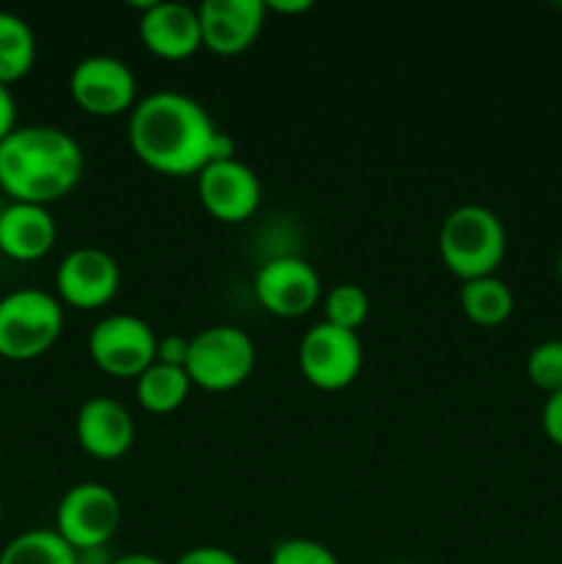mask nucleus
Instances as JSON below:
<instances>
[{
	"instance_id": "f257e3e1",
	"label": "nucleus",
	"mask_w": 562,
	"mask_h": 564,
	"mask_svg": "<svg viewBox=\"0 0 562 564\" xmlns=\"http://www.w3.org/2000/svg\"><path fill=\"white\" fill-rule=\"evenodd\" d=\"M127 141L147 169L165 176H198L215 160L237 158L235 141L215 127L204 105L171 88L138 99Z\"/></svg>"
},
{
	"instance_id": "f03ea898",
	"label": "nucleus",
	"mask_w": 562,
	"mask_h": 564,
	"mask_svg": "<svg viewBox=\"0 0 562 564\" xmlns=\"http://www.w3.org/2000/svg\"><path fill=\"white\" fill-rule=\"evenodd\" d=\"M83 169L80 143L58 127H17L0 143V191L11 202L50 207L75 191Z\"/></svg>"
},
{
	"instance_id": "7ed1b4c3",
	"label": "nucleus",
	"mask_w": 562,
	"mask_h": 564,
	"mask_svg": "<svg viewBox=\"0 0 562 564\" xmlns=\"http://www.w3.org/2000/svg\"><path fill=\"white\" fill-rule=\"evenodd\" d=\"M439 253L441 262L461 279V284L496 275L507 253L505 224L483 204H461L441 224Z\"/></svg>"
},
{
	"instance_id": "20e7f679",
	"label": "nucleus",
	"mask_w": 562,
	"mask_h": 564,
	"mask_svg": "<svg viewBox=\"0 0 562 564\" xmlns=\"http://www.w3.org/2000/svg\"><path fill=\"white\" fill-rule=\"evenodd\" d=\"M64 330V308L44 290H14L0 297V358L33 361L53 350Z\"/></svg>"
},
{
	"instance_id": "39448f33",
	"label": "nucleus",
	"mask_w": 562,
	"mask_h": 564,
	"mask_svg": "<svg viewBox=\"0 0 562 564\" xmlns=\"http://www.w3.org/2000/svg\"><path fill=\"white\" fill-rule=\"evenodd\" d=\"M257 367L253 339L237 325H209L191 339L187 378L204 391H231L246 383Z\"/></svg>"
},
{
	"instance_id": "423d86ee",
	"label": "nucleus",
	"mask_w": 562,
	"mask_h": 564,
	"mask_svg": "<svg viewBox=\"0 0 562 564\" xmlns=\"http://www.w3.org/2000/svg\"><path fill=\"white\" fill-rule=\"evenodd\" d=\"M158 339L147 319L108 314L88 334V356L110 378L138 380L158 361Z\"/></svg>"
},
{
	"instance_id": "0eeeda50",
	"label": "nucleus",
	"mask_w": 562,
	"mask_h": 564,
	"mask_svg": "<svg viewBox=\"0 0 562 564\" xmlns=\"http://www.w3.org/2000/svg\"><path fill=\"white\" fill-rule=\"evenodd\" d=\"M121 527L119 496L99 482H80L66 490L55 510V532L77 551H102Z\"/></svg>"
},
{
	"instance_id": "6e6552de",
	"label": "nucleus",
	"mask_w": 562,
	"mask_h": 564,
	"mask_svg": "<svg viewBox=\"0 0 562 564\" xmlns=\"http://www.w3.org/2000/svg\"><path fill=\"white\" fill-rule=\"evenodd\" d=\"M364 364L361 339L353 330L317 323L303 334L298 345L301 375L320 391H342L358 378Z\"/></svg>"
},
{
	"instance_id": "1a4fd4ad",
	"label": "nucleus",
	"mask_w": 562,
	"mask_h": 564,
	"mask_svg": "<svg viewBox=\"0 0 562 564\" xmlns=\"http://www.w3.org/2000/svg\"><path fill=\"white\" fill-rule=\"evenodd\" d=\"M69 94L80 110L99 119L130 113L138 105V83L130 66L114 55H88L69 75Z\"/></svg>"
},
{
	"instance_id": "9d476101",
	"label": "nucleus",
	"mask_w": 562,
	"mask_h": 564,
	"mask_svg": "<svg viewBox=\"0 0 562 564\" xmlns=\"http://www.w3.org/2000/svg\"><path fill=\"white\" fill-rule=\"evenodd\" d=\"M253 295L273 317L295 319L323 301V284L306 259L275 257L268 259L253 275Z\"/></svg>"
},
{
	"instance_id": "9b49d317",
	"label": "nucleus",
	"mask_w": 562,
	"mask_h": 564,
	"mask_svg": "<svg viewBox=\"0 0 562 564\" xmlns=\"http://www.w3.org/2000/svg\"><path fill=\"white\" fill-rule=\"evenodd\" d=\"M121 284L119 262L108 251L94 246L75 248L61 259L55 270V292L58 301L72 308H94L108 306L116 297Z\"/></svg>"
},
{
	"instance_id": "f8f14e48",
	"label": "nucleus",
	"mask_w": 562,
	"mask_h": 564,
	"mask_svg": "<svg viewBox=\"0 0 562 564\" xmlns=\"http://www.w3.org/2000/svg\"><path fill=\"white\" fill-rule=\"evenodd\" d=\"M202 207L220 224H242L262 202V185L253 169L242 160H215L196 176Z\"/></svg>"
},
{
	"instance_id": "ddd939ff",
	"label": "nucleus",
	"mask_w": 562,
	"mask_h": 564,
	"mask_svg": "<svg viewBox=\"0 0 562 564\" xmlns=\"http://www.w3.org/2000/svg\"><path fill=\"white\" fill-rule=\"evenodd\" d=\"M138 36L152 55L163 61H185L204 47L198 6L180 0H149L141 3Z\"/></svg>"
},
{
	"instance_id": "4468645a",
	"label": "nucleus",
	"mask_w": 562,
	"mask_h": 564,
	"mask_svg": "<svg viewBox=\"0 0 562 564\" xmlns=\"http://www.w3.org/2000/svg\"><path fill=\"white\" fill-rule=\"evenodd\" d=\"M202 44L215 55H240L262 33L264 0H204L198 6Z\"/></svg>"
},
{
	"instance_id": "2eb2a0df",
	"label": "nucleus",
	"mask_w": 562,
	"mask_h": 564,
	"mask_svg": "<svg viewBox=\"0 0 562 564\" xmlns=\"http://www.w3.org/2000/svg\"><path fill=\"white\" fill-rule=\"evenodd\" d=\"M75 435L88 457L110 463L130 452L136 441V422L114 397H91L77 411Z\"/></svg>"
},
{
	"instance_id": "dca6fc26",
	"label": "nucleus",
	"mask_w": 562,
	"mask_h": 564,
	"mask_svg": "<svg viewBox=\"0 0 562 564\" xmlns=\"http://www.w3.org/2000/svg\"><path fill=\"white\" fill-rule=\"evenodd\" d=\"M58 240V226L47 207L11 202L0 215V253L14 262H36L47 257Z\"/></svg>"
},
{
	"instance_id": "f3484780",
	"label": "nucleus",
	"mask_w": 562,
	"mask_h": 564,
	"mask_svg": "<svg viewBox=\"0 0 562 564\" xmlns=\"http://www.w3.org/2000/svg\"><path fill=\"white\" fill-rule=\"evenodd\" d=\"M461 308L474 325L483 328H496L507 323L516 308V297L507 281L499 275H483V279L463 281L461 284Z\"/></svg>"
},
{
	"instance_id": "a211bd4d",
	"label": "nucleus",
	"mask_w": 562,
	"mask_h": 564,
	"mask_svg": "<svg viewBox=\"0 0 562 564\" xmlns=\"http://www.w3.org/2000/svg\"><path fill=\"white\" fill-rule=\"evenodd\" d=\"M191 389L193 383L185 369L165 367V364L158 361L136 380L138 402H141L143 411L154 413V416L180 411L187 397H191Z\"/></svg>"
},
{
	"instance_id": "6ab92c4d",
	"label": "nucleus",
	"mask_w": 562,
	"mask_h": 564,
	"mask_svg": "<svg viewBox=\"0 0 562 564\" xmlns=\"http://www.w3.org/2000/svg\"><path fill=\"white\" fill-rule=\"evenodd\" d=\"M36 61V36L22 17L0 11V83L22 80Z\"/></svg>"
},
{
	"instance_id": "aec40b11",
	"label": "nucleus",
	"mask_w": 562,
	"mask_h": 564,
	"mask_svg": "<svg viewBox=\"0 0 562 564\" xmlns=\"http://www.w3.org/2000/svg\"><path fill=\"white\" fill-rule=\"evenodd\" d=\"M0 564H80V560L55 529H28L0 551Z\"/></svg>"
},
{
	"instance_id": "412c9836",
	"label": "nucleus",
	"mask_w": 562,
	"mask_h": 564,
	"mask_svg": "<svg viewBox=\"0 0 562 564\" xmlns=\"http://www.w3.org/2000/svg\"><path fill=\"white\" fill-rule=\"evenodd\" d=\"M369 306H372V303H369V295L364 286L336 284L331 286L323 297V323L356 334V330L367 323Z\"/></svg>"
},
{
	"instance_id": "4be33fe9",
	"label": "nucleus",
	"mask_w": 562,
	"mask_h": 564,
	"mask_svg": "<svg viewBox=\"0 0 562 564\" xmlns=\"http://www.w3.org/2000/svg\"><path fill=\"white\" fill-rule=\"evenodd\" d=\"M527 375L545 397L562 391V339H545L527 356Z\"/></svg>"
},
{
	"instance_id": "5701e85b",
	"label": "nucleus",
	"mask_w": 562,
	"mask_h": 564,
	"mask_svg": "<svg viewBox=\"0 0 562 564\" xmlns=\"http://www.w3.org/2000/svg\"><path fill=\"white\" fill-rule=\"evenodd\" d=\"M268 564H342L328 545L309 538L281 540L270 551Z\"/></svg>"
},
{
	"instance_id": "b1692460",
	"label": "nucleus",
	"mask_w": 562,
	"mask_h": 564,
	"mask_svg": "<svg viewBox=\"0 0 562 564\" xmlns=\"http://www.w3.org/2000/svg\"><path fill=\"white\" fill-rule=\"evenodd\" d=\"M187 356H191V339L180 334H171L158 339V364L165 367H187Z\"/></svg>"
},
{
	"instance_id": "393cba45",
	"label": "nucleus",
	"mask_w": 562,
	"mask_h": 564,
	"mask_svg": "<svg viewBox=\"0 0 562 564\" xmlns=\"http://www.w3.org/2000/svg\"><path fill=\"white\" fill-rule=\"evenodd\" d=\"M540 424H543L545 438L562 449V391L545 397L543 411H540Z\"/></svg>"
},
{
	"instance_id": "a878e982",
	"label": "nucleus",
	"mask_w": 562,
	"mask_h": 564,
	"mask_svg": "<svg viewBox=\"0 0 562 564\" xmlns=\"http://www.w3.org/2000/svg\"><path fill=\"white\" fill-rule=\"evenodd\" d=\"M174 564H242L231 551L220 549V545H196V549L185 551Z\"/></svg>"
},
{
	"instance_id": "bb28decb",
	"label": "nucleus",
	"mask_w": 562,
	"mask_h": 564,
	"mask_svg": "<svg viewBox=\"0 0 562 564\" xmlns=\"http://www.w3.org/2000/svg\"><path fill=\"white\" fill-rule=\"evenodd\" d=\"M17 130V102L9 86L0 83V143Z\"/></svg>"
},
{
	"instance_id": "cd10ccee",
	"label": "nucleus",
	"mask_w": 562,
	"mask_h": 564,
	"mask_svg": "<svg viewBox=\"0 0 562 564\" xmlns=\"http://www.w3.org/2000/svg\"><path fill=\"white\" fill-rule=\"evenodd\" d=\"M312 6V0H270V3H264V9L275 11V14H303Z\"/></svg>"
},
{
	"instance_id": "c85d7f7f",
	"label": "nucleus",
	"mask_w": 562,
	"mask_h": 564,
	"mask_svg": "<svg viewBox=\"0 0 562 564\" xmlns=\"http://www.w3.org/2000/svg\"><path fill=\"white\" fill-rule=\"evenodd\" d=\"M110 564H165V562L152 554H143V551H132V554L119 556V560H114Z\"/></svg>"
},
{
	"instance_id": "c756f323",
	"label": "nucleus",
	"mask_w": 562,
	"mask_h": 564,
	"mask_svg": "<svg viewBox=\"0 0 562 564\" xmlns=\"http://www.w3.org/2000/svg\"><path fill=\"white\" fill-rule=\"evenodd\" d=\"M0 523H3V501H0Z\"/></svg>"
},
{
	"instance_id": "7c9ffc66",
	"label": "nucleus",
	"mask_w": 562,
	"mask_h": 564,
	"mask_svg": "<svg viewBox=\"0 0 562 564\" xmlns=\"http://www.w3.org/2000/svg\"><path fill=\"white\" fill-rule=\"evenodd\" d=\"M3 207H6V204H3V198H0V215H3Z\"/></svg>"
},
{
	"instance_id": "2f4dec72",
	"label": "nucleus",
	"mask_w": 562,
	"mask_h": 564,
	"mask_svg": "<svg viewBox=\"0 0 562 564\" xmlns=\"http://www.w3.org/2000/svg\"><path fill=\"white\" fill-rule=\"evenodd\" d=\"M560 275H562V259H560Z\"/></svg>"
},
{
	"instance_id": "473e14b6",
	"label": "nucleus",
	"mask_w": 562,
	"mask_h": 564,
	"mask_svg": "<svg viewBox=\"0 0 562 564\" xmlns=\"http://www.w3.org/2000/svg\"><path fill=\"white\" fill-rule=\"evenodd\" d=\"M397 564H411V562H397Z\"/></svg>"
}]
</instances>
